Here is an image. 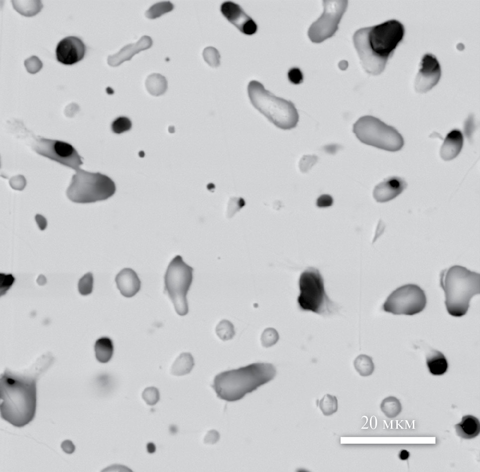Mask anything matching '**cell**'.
<instances>
[{"label":"cell","mask_w":480,"mask_h":472,"mask_svg":"<svg viewBox=\"0 0 480 472\" xmlns=\"http://www.w3.org/2000/svg\"><path fill=\"white\" fill-rule=\"evenodd\" d=\"M404 34V25L395 19L356 31L353 42L365 71L373 75L382 73Z\"/></svg>","instance_id":"6da1fadb"},{"label":"cell","mask_w":480,"mask_h":472,"mask_svg":"<svg viewBox=\"0 0 480 472\" xmlns=\"http://www.w3.org/2000/svg\"><path fill=\"white\" fill-rule=\"evenodd\" d=\"M46 369L34 374L15 373L6 370L0 377V415L17 427L31 422L36 412L37 377Z\"/></svg>","instance_id":"7a4b0ae2"},{"label":"cell","mask_w":480,"mask_h":472,"mask_svg":"<svg viewBox=\"0 0 480 472\" xmlns=\"http://www.w3.org/2000/svg\"><path fill=\"white\" fill-rule=\"evenodd\" d=\"M275 374L276 369L272 364L254 363L218 374L212 387L221 399L235 401L268 382Z\"/></svg>","instance_id":"3957f363"},{"label":"cell","mask_w":480,"mask_h":472,"mask_svg":"<svg viewBox=\"0 0 480 472\" xmlns=\"http://www.w3.org/2000/svg\"><path fill=\"white\" fill-rule=\"evenodd\" d=\"M440 284L445 292L447 311L454 317L465 315L472 298L480 292V274L460 265L444 271Z\"/></svg>","instance_id":"277c9868"},{"label":"cell","mask_w":480,"mask_h":472,"mask_svg":"<svg viewBox=\"0 0 480 472\" xmlns=\"http://www.w3.org/2000/svg\"><path fill=\"white\" fill-rule=\"evenodd\" d=\"M247 92L253 107L275 126L287 130L297 125L299 115L291 102L275 96L255 80L249 83Z\"/></svg>","instance_id":"5b68a950"},{"label":"cell","mask_w":480,"mask_h":472,"mask_svg":"<svg viewBox=\"0 0 480 472\" xmlns=\"http://www.w3.org/2000/svg\"><path fill=\"white\" fill-rule=\"evenodd\" d=\"M116 189L115 183L107 176L79 169L73 175L66 193L72 202L85 204L105 200L114 194Z\"/></svg>","instance_id":"8992f818"},{"label":"cell","mask_w":480,"mask_h":472,"mask_svg":"<svg viewBox=\"0 0 480 472\" xmlns=\"http://www.w3.org/2000/svg\"><path fill=\"white\" fill-rule=\"evenodd\" d=\"M299 286L297 302L301 310L323 316L338 310V306L326 294L323 279L317 269L309 268L304 271L300 276Z\"/></svg>","instance_id":"52a82bcc"},{"label":"cell","mask_w":480,"mask_h":472,"mask_svg":"<svg viewBox=\"0 0 480 472\" xmlns=\"http://www.w3.org/2000/svg\"><path fill=\"white\" fill-rule=\"evenodd\" d=\"M353 130L362 143L383 150L396 151L404 145L402 136L395 128L371 116L359 118Z\"/></svg>","instance_id":"ba28073f"},{"label":"cell","mask_w":480,"mask_h":472,"mask_svg":"<svg viewBox=\"0 0 480 472\" xmlns=\"http://www.w3.org/2000/svg\"><path fill=\"white\" fill-rule=\"evenodd\" d=\"M193 279V268L180 255L171 261L164 276L165 291L173 303L177 313L184 316L188 312L187 294Z\"/></svg>","instance_id":"9c48e42d"},{"label":"cell","mask_w":480,"mask_h":472,"mask_svg":"<svg viewBox=\"0 0 480 472\" xmlns=\"http://www.w3.org/2000/svg\"><path fill=\"white\" fill-rule=\"evenodd\" d=\"M426 303L424 290L417 285L408 284L394 290L383 304L382 309L394 315H413L422 312Z\"/></svg>","instance_id":"30bf717a"},{"label":"cell","mask_w":480,"mask_h":472,"mask_svg":"<svg viewBox=\"0 0 480 472\" xmlns=\"http://www.w3.org/2000/svg\"><path fill=\"white\" fill-rule=\"evenodd\" d=\"M323 4V13L311 24L308 32L310 39L314 43H321L334 35L346 10L348 1L324 0Z\"/></svg>","instance_id":"8fae6325"},{"label":"cell","mask_w":480,"mask_h":472,"mask_svg":"<svg viewBox=\"0 0 480 472\" xmlns=\"http://www.w3.org/2000/svg\"><path fill=\"white\" fill-rule=\"evenodd\" d=\"M32 146L39 154L76 171L79 169L80 166L83 164L76 150L68 142L39 137L35 138Z\"/></svg>","instance_id":"7c38bea8"},{"label":"cell","mask_w":480,"mask_h":472,"mask_svg":"<svg viewBox=\"0 0 480 472\" xmlns=\"http://www.w3.org/2000/svg\"><path fill=\"white\" fill-rule=\"evenodd\" d=\"M420 65L415 78L414 88L417 92L425 93L437 84L441 78V70L436 56L431 53L423 56Z\"/></svg>","instance_id":"4fadbf2b"},{"label":"cell","mask_w":480,"mask_h":472,"mask_svg":"<svg viewBox=\"0 0 480 472\" xmlns=\"http://www.w3.org/2000/svg\"><path fill=\"white\" fill-rule=\"evenodd\" d=\"M85 52V44L76 36H68L62 39L55 51L57 61L66 65H72L81 61Z\"/></svg>","instance_id":"5bb4252c"},{"label":"cell","mask_w":480,"mask_h":472,"mask_svg":"<svg viewBox=\"0 0 480 472\" xmlns=\"http://www.w3.org/2000/svg\"><path fill=\"white\" fill-rule=\"evenodd\" d=\"M221 11L228 20L242 33L252 35L256 32V23L238 4L230 1H225L221 6Z\"/></svg>","instance_id":"9a60e30c"},{"label":"cell","mask_w":480,"mask_h":472,"mask_svg":"<svg viewBox=\"0 0 480 472\" xmlns=\"http://www.w3.org/2000/svg\"><path fill=\"white\" fill-rule=\"evenodd\" d=\"M407 186L406 181L402 178L396 176L390 177L375 187L373 196L378 202H388L400 195Z\"/></svg>","instance_id":"2e32d148"},{"label":"cell","mask_w":480,"mask_h":472,"mask_svg":"<svg viewBox=\"0 0 480 472\" xmlns=\"http://www.w3.org/2000/svg\"><path fill=\"white\" fill-rule=\"evenodd\" d=\"M152 44L151 38L143 36L135 43L125 45L119 52L108 57V64L112 66H117L131 58L140 51L149 48Z\"/></svg>","instance_id":"e0dca14e"},{"label":"cell","mask_w":480,"mask_h":472,"mask_svg":"<svg viewBox=\"0 0 480 472\" xmlns=\"http://www.w3.org/2000/svg\"><path fill=\"white\" fill-rule=\"evenodd\" d=\"M115 280L120 293L125 297H133L140 290V280L136 273L131 268L122 269L116 276Z\"/></svg>","instance_id":"ac0fdd59"},{"label":"cell","mask_w":480,"mask_h":472,"mask_svg":"<svg viewBox=\"0 0 480 472\" xmlns=\"http://www.w3.org/2000/svg\"><path fill=\"white\" fill-rule=\"evenodd\" d=\"M464 142L463 135L458 129L450 131L445 137L441 147L440 154L441 158L449 161L455 158L461 152Z\"/></svg>","instance_id":"d6986e66"},{"label":"cell","mask_w":480,"mask_h":472,"mask_svg":"<svg viewBox=\"0 0 480 472\" xmlns=\"http://www.w3.org/2000/svg\"><path fill=\"white\" fill-rule=\"evenodd\" d=\"M458 435L462 438L471 439L477 436L480 432L479 419L473 415L463 416L461 422L455 425Z\"/></svg>","instance_id":"ffe728a7"},{"label":"cell","mask_w":480,"mask_h":472,"mask_svg":"<svg viewBox=\"0 0 480 472\" xmlns=\"http://www.w3.org/2000/svg\"><path fill=\"white\" fill-rule=\"evenodd\" d=\"M426 364L429 372L434 375L444 374L448 367L446 357L443 354L436 350H431L427 354Z\"/></svg>","instance_id":"44dd1931"},{"label":"cell","mask_w":480,"mask_h":472,"mask_svg":"<svg viewBox=\"0 0 480 472\" xmlns=\"http://www.w3.org/2000/svg\"><path fill=\"white\" fill-rule=\"evenodd\" d=\"M95 351L96 358L99 362L102 363L108 362L113 354V341L108 337L99 338L95 343Z\"/></svg>","instance_id":"7402d4cb"},{"label":"cell","mask_w":480,"mask_h":472,"mask_svg":"<svg viewBox=\"0 0 480 472\" xmlns=\"http://www.w3.org/2000/svg\"><path fill=\"white\" fill-rule=\"evenodd\" d=\"M194 365V359L190 353H182L173 363L171 373L174 375L181 376L189 373Z\"/></svg>","instance_id":"603a6c76"},{"label":"cell","mask_w":480,"mask_h":472,"mask_svg":"<svg viewBox=\"0 0 480 472\" xmlns=\"http://www.w3.org/2000/svg\"><path fill=\"white\" fill-rule=\"evenodd\" d=\"M146 89L150 94L158 96L163 94L167 88L165 78L159 74L154 73L147 78L145 82Z\"/></svg>","instance_id":"cb8c5ba5"},{"label":"cell","mask_w":480,"mask_h":472,"mask_svg":"<svg viewBox=\"0 0 480 472\" xmlns=\"http://www.w3.org/2000/svg\"><path fill=\"white\" fill-rule=\"evenodd\" d=\"M380 409L389 418L396 417L401 411V405L399 400L393 396L384 398L380 404Z\"/></svg>","instance_id":"d4e9b609"},{"label":"cell","mask_w":480,"mask_h":472,"mask_svg":"<svg viewBox=\"0 0 480 472\" xmlns=\"http://www.w3.org/2000/svg\"><path fill=\"white\" fill-rule=\"evenodd\" d=\"M356 371L362 376L370 375L374 369L372 358L365 354L358 355L354 361Z\"/></svg>","instance_id":"484cf974"},{"label":"cell","mask_w":480,"mask_h":472,"mask_svg":"<svg viewBox=\"0 0 480 472\" xmlns=\"http://www.w3.org/2000/svg\"><path fill=\"white\" fill-rule=\"evenodd\" d=\"M318 406L324 415L331 416L338 410V399L335 395L326 394L319 400Z\"/></svg>","instance_id":"4316f807"},{"label":"cell","mask_w":480,"mask_h":472,"mask_svg":"<svg viewBox=\"0 0 480 472\" xmlns=\"http://www.w3.org/2000/svg\"><path fill=\"white\" fill-rule=\"evenodd\" d=\"M173 5L169 1H162L152 5L146 12L145 16L150 19H154L162 14L171 11Z\"/></svg>","instance_id":"83f0119b"},{"label":"cell","mask_w":480,"mask_h":472,"mask_svg":"<svg viewBox=\"0 0 480 472\" xmlns=\"http://www.w3.org/2000/svg\"><path fill=\"white\" fill-rule=\"evenodd\" d=\"M216 333L219 338L223 341L231 340L235 334L234 326L228 320H222L216 326Z\"/></svg>","instance_id":"f1b7e54d"},{"label":"cell","mask_w":480,"mask_h":472,"mask_svg":"<svg viewBox=\"0 0 480 472\" xmlns=\"http://www.w3.org/2000/svg\"><path fill=\"white\" fill-rule=\"evenodd\" d=\"M279 339V335L277 331L272 328L265 329L261 336L262 345L266 348L270 347L275 345Z\"/></svg>","instance_id":"f546056e"},{"label":"cell","mask_w":480,"mask_h":472,"mask_svg":"<svg viewBox=\"0 0 480 472\" xmlns=\"http://www.w3.org/2000/svg\"><path fill=\"white\" fill-rule=\"evenodd\" d=\"M93 288V276L91 272L85 274L79 281L78 290L83 295L92 293Z\"/></svg>","instance_id":"4dcf8cb0"},{"label":"cell","mask_w":480,"mask_h":472,"mask_svg":"<svg viewBox=\"0 0 480 472\" xmlns=\"http://www.w3.org/2000/svg\"><path fill=\"white\" fill-rule=\"evenodd\" d=\"M205 61L211 66L217 67L220 65V55L218 51L213 47L206 48L203 53Z\"/></svg>","instance_id":"1f68e13d"},{"label":"cell","mask_w":480,"mask_h":472,"mask_svg":"<svg viewBox=\"0 0 480 472\" xmlns=\"http://www.w3.org/2000/svg\"><path fill=\"white\" fill-rule=\"evenodd\" d=\"M131 122L125 117H120L115 120L112 124V130L116 133H121L130 129Z\"/></svg>","instance_id":"d6a6232c"},{"label":"cell","mask_w":480,"mask_h":472,"mask_svg":"<svg viewBox=\"0 0 480 472\" xmlns=\"http://www.w3.org/2000/svg\"><path fill=\"white\" fill-rule=\"evenodd\" d=\"M142 397L147 404L153 405L159 399V393L156 388L149 387L144 390L142 394Z\"/></svg>","instance_id":"836d02e7"},{"label":"cell","mask_w":480,"mask_h":472,"mask_svg":"<svg viewBox=\"0 0 480 472\" xmlns=\"http://www.w3.org/2000/svg\"><path fill=\"white\" fill-rule=\"evenodd\" d=\"M318 158L315 155H304L300 159L299 166L302 172H307L317 162Z\"/></svg>","instance_id":"e575fe53"},{"label":"cell","mask_w":480,"mask_h":472,"mask_svg":"<svg viewBox=\"0 0 480 472\" xmlns=\"http://www.w3.org/2000/svg\"><path fill=\"white\" fill-rule=\"evenodd\" d=\"M0 295L4 294L13 284L14 278L11 274L0 273Z\"/></svg>","instance_id":"d590c367"},{"label":"cell","mask_w":480,"mask_h":472,"mask_svg":"<svg viewBox=\"0 0 480 472\" xmlns=\"http://www.w3.org/2000/svg\"><path fill=\"white\" fill-rule=\"evenodd\" d=\"M289 81L292 84L298 85L303 81V75L300 69L294 67L290 69L287 74Z\"/></svg>","instance_id":"8d00e7d4"},{"label":"cell","mask_w":480,"mask_h":472,"mask_svg":"<svg viewBox=\"0 0 480 472\" xmlns=\"http://www.w3.org/2000/svg\"><path fill=\"white\" fill-rule=\"evenodd\" d=\"M333 199L329 195H322L320 196L317 201V205L319 207H327L331 206L333 204Z\"/></svg>","instance_id":"74e56055"},{"label":"cell","mask_w":480,"mask_h":472,"mask_svg":"<svg viewBox=\"0 0 480 472\" xmlns=\"http://www.w3.org/2000/svg\"><path fill=\"white\" fill-rule=\"evenodd\" d=\"M10 184L12 188L21 190L25 186V181L22 178H17L11 180Z\"/></svg>","instance_id":"f35d334b"},{"label":"cell","mask_w":480,"mask_h":472,"mask_svg":"<svg viewBox=\"0 0 480 472\" xmlns=\"http://www.w3.org/2000/svg\"><path fill=\"white\" fill-rule=\"evenodd\" d=\"M35 219L39 229L41 231L44 230L47 224L45 217L41 215L37 214L35 216Z\"/></svg>","instance_id":"ab89813d"},{"label":"cell","mask_w":480,"mask_h":472,"mask_svg":"<svg viewBox=\"0 0 480 472\" xmlns=\"http://www.w3.org/2000/svg\"><path fill=\"white\" fill-rule=\"evenodd\" d=\"M66 442V441H65L62 445L63 450L68 453H72L74 450V446L73 444H72V443L69 441H68V443Z\"/></svg>","instance_id":"60d3db41"},{"label":"cell","mask_w":480,"mask_h":472,"mask_svg":"<svg viewBox=\"0 0 480 472\" xmlns=\"http://www.w3.org/2000/svg\"><path fill=\"white\" fill-rule=\"evenodd\" d=\"M325 150L329 153H334L337 150V146L335 145H330L325 147Z\"/></svg>","instance_id":"b9f144b4"},{"label":"cell","mask_w":480,"mask_h":472,"mask_svg":"<svg viewBox=\"0 0 480 472\" xmlns=\"http://www.w3.org/2000/svg\"><path fill=\"white\" fill-rule=\"evenodd\" d=\"M409 455V454L408 451L406 450H402L400 453L399 457L401 460H405L408 459Z\"/></svg>","instance_id":"7bdbcfd3"},{"label":"cell","mask_w":480,"mask_h":472,"mask_svg":"<svg viewBox=\"0 0 480 472\" xmlns=\"http://www.w3.org/2000/svg\"><path fill=\"white\" fill-rule=\"evenodd\" d=\"M37 282L40 285H44L46 282L45 277L43 275H40L37 280Z\"/></svg>","instance_id":"ee69618b"},{"label":"cell","mask_w":480,"mask_h":472,"mask_svg":"<svg viewBox=\"0 0 480 472\" xmlns=\"http://www.w3.org/2000/svg\"><path fill=\"white\" fill-rule=\"evenodd\" d=\"M147 448V451L149 453H153L155 450V446L153 443H151L148 444Z\"/></svg>","instance_id":"f6af8a7d"}]
</instances>
